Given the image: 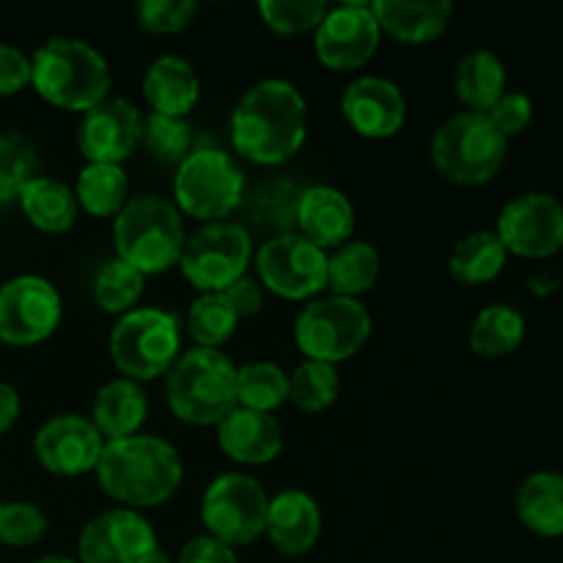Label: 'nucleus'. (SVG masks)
<instances>
[{
	"label": "nucleus",
	"mask_w": 563,
	"mask_h": 563,
	"mask_svg": "<svg viewBox=\"0 0 563 563\" xmlns=\"http://www.w3.org/2000/svg\"><path fill=\"white\" fill-rule=\"evenodd\" d=\"M231 146L242 159L275 168L295 157L308 137V102L295 82L264 77L231 110Z\"/></svg>",
	"instance_id": "obj_1"
},
{
	"label": "nucleus",
	"mask_w": 563,
	"mask_h": 563,
	"mask_svg": "<svg viewBox=\"0 0 563 563\" xmlns=\"http://www.w3.org/2000/svg\"><path fill=\"white\" fill-rule=\"evenodd\" d=\"M99 489L124 509H154L179 493L185 482L181 454L157 434H132L104 443L93 471Z\"/></svg>",
	"instance_id": "obj_2"
},
{
	"label": "nucleus",
	"mask_w": 563,
	"mask_h": 563,
	"mask_svg": "<svg viewBox=\"0 0 563 563\" xmlns=\"http://www.w3.org/2000/svg\"><path fill=\"white\" fill-rule=\"evenodd\" d=\"M31 86L44 102L71 113H88L110 97V64L91 42L53 36L31 55Z\"/></svg>",
	"instance_id": "obj_3"
},
{
	"label": "nucleus",
	"mask_w": 563,
	"mask_h": 563,
	"mask_svg": "<svg viewBox=\"0 0 563 563\" xmlns=\"http://www.w3.org/2000/svg\"><path fill=\"white\" fill-rule=\"evenodd\" d=\"M185 218L174 201L163 196H130L113 218L115 258L135 267L137 273L163 275L179 264L185 247Z\"/></svg>",
	"instance_id": "obj_4"
},
{
	"label": "nucleus",
	"mask_w": 563,
	"mask_h": 563,
	"mask_svg": "<svg viewBox=\"0 0 563 563\" xmlns=\"http://www.w3.org/2000/svg\"><path fill=\"white\" fill-rule=\"evenodd\" d=\"M165 401L181 423L218 427L236 407V366L225 352L190 346L165 374Z\"/></svg>",
	"instance_id": "obj_5"
},
{
	"label": "nucleus",
	"mask_w": 563,
	"mask_h": 563,
	"mask_svg": "<svg viewBox=\"0 0 563 563\" xmlns=\"http://www.w3.org/2000/svg\"><path fill=\"white\" fill-rule=\"evenodd\" d=\"M509 141L498 132V126L489 121L487 113H462L449 115L443 124L434 130L429 154L432 165L449 181L462 187L487 185L504 168Z\"/></svg>",
	"instance_id": "obj_6"
},
{
	"label": "nucleus",
	"mask_w": 563,
	"mask_h": 563,
	"mask_svg": "<svg viewBox=\"0 0 563 563\" xmlns=\"http://www.w3.org/2000/svg\"><path fill=\"white\" fill-rule=\"evenodd\" d=\"M247 176L223 148H192L174 174V207L198 223L229 220L240 209Z\"/></svg>",
	"instance_id": "obj_7"
},
{
	"label": "nucleus",
	"mask_w": 563,
	"mask_h": 563,
	"mask_svg": "<svg viewBox=\"0 0 563 563\" xmlns=\"http://www.w3.org/2000/svg\"><path fill=\"white\" fill-rule=\"evenodd\" d=\"M108 350L121 377L143 385L165 377L181 355V324L163 308H135L115 319Z\"/></svg>",
	"instance_id": "obj_8"
},
{
	"label": "nucleus",
	"mask_w": 563,
	"mask_h": 563,
	"mask_svg": "<svg viewBox=\"0 0 563 563\" xmlns=\"http://www.w3.org/2000/svg\"><path fill=\"white\" fill-rule=\"evenodd\" d=\"M372 330V313L361 300L319 295L297 313L295 344L306 361L339 366L368 344Z\"/></svg>",
	"instance_id": "obj_9"
},
{
	"label": "nucleus",
	"mask_w": 563,
	"mask_h": 563,
	"mask_svg": "<svg viewBox=\"0 0 563 563\" xmlns=\"http://www.w3.org/2000/svg\"><path fill=\"white\" fill-rule=\"evenodd\" d=\"M253 256L256 251H253L251 231L236 220H218V223H201L187 234L176 267L198 295H207V291H225L234 280L247 275Z\"/></svg>",
	"instance_id": "obj_10"
},
{
	"label": "nucleus",
	"mask_w": 563,
	"mask_h": 563,
	"mask_svg": "<svg viewBox=\"0 0 563 563\" xmlns=\"http://www.w3.org/2000/svg\"><path fill=\"white\" fill-rule=\"evenodd\" d=\"M269 495L247 473H220L201 495V522L209 537L229 548H245L264 537Z\"/></svg>",
	"instance_id": "obj_11"
},
{
	"label": "nucleus",
	"mask_w": 563,
	"mask_h": 563,
	"mask_svg": "<svg viewBox=\"0 0 563 563\" xmlns=\"http://www.w3.org/2000/svg\"><path fill=\"white\" fill-rule=\"evenodd\" d=\"M253 264L264 291L284 300H313L328 289V253L297 231L264 240Z\"/></svg>",
	"instance_id": "obj_12"
},
{
	"label": "nucleus",
	"mask_w": 563,
	"mask_h": 563,
	"mask_svg": "<svg viewBox=\"0 0 563 563\" xmlns=\"http://www.w3.org/2000/svg\"><path fill=\"white\" fill-rule=\"evenodd\" d=\"M64 319L60 291L42 275H16L0 286V341L9 346H36L58 330Z\"/></svg>",
	"instance_id": "obj_13"
},
{
	"label": "nucleus",
	"mask_w": 563,
	"mask_h": 563,
	"mask_svg": "<svg viewBox=\"0 0 563 563\" xmlns=\"http://www.w3.org/2000/svg\"><path fill=\"white\" fill-rule=\"evenodd\" d=\"M379 22L374 16L372 3L346 0L330 5L328 14L313 31V53L324 69L355 71L374 58L379 47Z\"/></svg>",
	"instance_id": "obj_14"
},
{
	"label": "nucleus",
	"mask_w": 563,
	"mask_h": 563,
	"mask_svg": "<svg viewBox=\"0 0 563 563\" xmlns=\"http://www.w3.org/2000/svg\"><path fill=\"white\" fill-rule=\"evenodd\" d=\"M495 234L511 256H555L563 251V201L550 192H522L500 209Z\"/></svg>",
	"instance_id": "obj_15"
},
{
	"label": "nucleus",
	"mask_w": 563,
	"mask_h": 563,
	"mask_svg": "<svg viewBox=\"0 0 563 563\" xmlns=\"http://www.w3.org/2000/svg\"><path fill=\"white\" fill-rule=\"evenodd\" d=\"M154 550L159 539L148 517L124 506L99 511L77 537L80 563H143Z\"/></svg>",
	"instance_id": "obj_16"
},
{
	"label": "nucleus",
	"mask_w": 563,
	"mask_h": 563,
	"mask_svg": "<svg viewBox=\"0 0 563 563\" xmlns=\"http://www.w3.org/2000/svg\"><path fill=\"white\" fill-rule=\"evenodd\" d=\"M108 440L80 412H58L38 427L33 438L36 462L53 476L75 478L93 473Z\"/></svg>",
	"instance_id": "obj_17"
},
{
	"label": "nucleus",
	"mask_w": 563,
	"mask_h": 563,
	"mask_svg": "<svg viewBox=\"0 0 563 563\" xmlns=\"http://www.w3.org/2000/svg\"><path fill=\"white\" fill-rule=\"evenodd\" d=\"M143 113L124 97H108L82 113L77 126V148L86 163L124 165L141 148Z\"/></svg>",
	"instance_id": "obj_18"
},
{
	"label": "nucleus",
	"mask_w": 563,
	"mask_h": 563,
	"mask_svg": "<svg viewBox=\"0 0 563 563\" xmlns=\"http://www.w3.org/2000/svg\"><path fill=\"white\" fill-rule=\"evenodd\" d=\"M341 115L355 135L368 141H388L405 126L407 99L388 77L363 75L341 93Z\"/></svg>",
	"instance_id": "obj_19"
},
{
	"label": "nucleus",
	"mask_w": 563,
	"mask_h": 563,
	"mask_svg": "<svg viewBox=\"0 0 563 563\" xmlns=\"http://www.w3.org/2000/svg\"><path fill=\"white\" fill-rule=\"evenodd\" d=\"M264 537L280 555L300 559L317 548L322 537V509L317 498L302 489H280L269 498Z\"/></svg>",
	"instance_id": "obj_20"
},
{
	"label": "nucleus",
	"mask_w": 563,
	"mask_h": 563,
	"mask_svg": "<svg viewBox=\"0 0 563 563\" xmlns=\"http://www.w3.org/2000/svg\"><path fill=\"white\" fill-rule=\"evenodd\" d=\"M295 231L324 253L350 242L355 234V207L350 196L333 185L302 187Z\"/></svg>",
	"instance_id": "obj_21"
},
{
	"label": "nucleus",
	"mask_w": 563,
	"mask_h": 563,
	"mask_svg": "<svg viewBox=\"0 0 563 563\" xmlns=\"http://www.w3.org/2000/svg\"><path fill=\"white\" fill-rule=\"evenodd\" d=\"M214 432H218V445L223 454L247 467L269 465L284 451V427L269 412L234 407L214 427Z\"/></svg>",
	"instance_id": "obj_22"
},
{
	"label": "nucleus",
	"mask_w": 563,
	"mask_h": 563,
	"mask_svg": "<svg viewBox=\"0 0 563 563\" xmlns=\"http://www.w3.org/2000/svg\"><path fill=\"white\" fill-rule=\"evenodd\" d=\"M302 187L286 176H264L256 185L245 187V196L236 212L242 214L240 223L247 231H262V234L278 236L295 231L297 203H300ZM267 236V240H269Z\"/></svg>",
	"instance_id": "obj_23"
},
{
	"label": "nucleus",
	"mask_w": 563,
	"mask_h": 563,
	"mask_svg": "<svg viewBox=\"0 0 563 563\" xmlns=\"http://www.w3.org/2000/svg\"><path fill=\"white\" fill-rule=\"evenodd\" d=\"M201 97V77L181 55H159L143 75V99L152 113L187 119Z\"/></svg>",
	"instance_id": "obj_24"
},
{
	"label": "nucleus",
	"mask_w": 563,
	"mask_h": 563,
	"mask_svg": "<svg viewBox=\"0 0 563 563\" xmlns=\"http://www.w3.org/2000/svg\"><path fill=\"white\" fill-rule=\"evenodd\" d=\"M379 31L405 44H429L449 27L454 3L449 0H374Z\"/></svg>",
	"instance_id": "obj_25"
},
{
	"label": "nucleus",
	"mask_w": 563,
	"mask_h": 563,
	"mask_svg": "<svg viewBox=\"0 0 563 563\" xmlns=\"http://www.w3.org/2000/svg\"><path fill=\"white\" fill-rule=\"evenodd\" d=\"M93 427L104 440H124L141 434L148 418V396L141 383L126 377H115L97 390L91 405Z\"/></svg>",
	"instance_id": "obj_26"
},
{
	"label": "nucleus",
	"mask_w": 563,
	"mask_h": 563,
	"mask_svg": "<svg viewBox=\"0 0 563 563\" xmlns=\"http://www.w3.org/2000/svg\"><path fill=\"white\" fill-rule=\"evenodd\" d=\"M515 511L522 526L537 537H563V473H531L517 489Z\"/></svg>",
	"instance_id": "obj_27"
},
{
	"label": "nucleus",
	"mask_w": 563,
	"mask_h": 563,
	"mask_svg": "<svg viewBox=\"0 0 563 563\" xmlns=\"http://www.w3.org/2000/svg\"><path fill=\"white\" fill-rule=\"evenodd\" d=\"M22 214L33 229L44 231V234H64L75 225L77 207L75 192L69 185L53 179V176H33L25 185V190L16 198Z\"/></svg>",
	"instance_id": "obj_28"
},
{
	"label": "nucleus",
	"mask_w": 563,
	"mask_h": 563,
	"mask_svg": "<svg viewBox=\"0 0 563 563\" xmlns=\"http://www.w3.org/2000/svg\"><path fill=\"white\" fill-rule=\"evenodd\" d=\"M454 93L473 113H487L506 93V64L493 49H473L456 64Z\"/></svg>",
	"instance_id": "obj_29"
},
{
	"label": "nucleus",
	"mask_w": 563,
	"mask_h": 563,
	"mask_svg": "<svg viewBox=\"0 0 563 563\" xmlns=\"http://www.w3.org/2000/svg\"><path fill=\"white\" fill-rule=\"evenodd\" d=\"M383 269L377 247L372 242L350 240L341 247L328 253V289L330 295L361 300L366 291L374 289Z\"/></svg>",
	"instance_id": "obj_30"
},
{
	"label": "nucleus",
	"mask_w": 563,
	"mask_h": 563,
	"mask_svg": "<svg viewBox=\"0 0 563 563\" xmlns=\"http://www.w3.org/2000/svg\"><path fill=\"white\" fill-rule=\"evenodd\" d=\"M75 201L91 218H110L124 209L130 201V179H126L124 165H108V163H86L77 170Z\"/></svg>",
	"instance_id": "obj_31"
},
{
	"label": "nucleus",
	"mask_w": 563,
	"mask_h": 563,
	"mask_svg": "<svg viewBox=\"0 0 563 563\" xmlns=\"http://www.w3.org/2000/svg\"><path fill=\"white\" fill-rule=\"evenodd\" d=\"M506 258H509V253H506L504 242L495 231H471L451 251L449 273L462 286H482L504 273Z\"/></svg>",
	"instance_id": "obj_32"
},
{
	"label": "nucleus",
	"mask_w": 563,
	"mask_h": 563,
	"mask_svg": "<svg viewBox=\"0 0 563 563\" xmlns=\"http://www.w3.org/2000/svg\"><path fill=\"white\" fill-rule=\"evenodd\" d=\"M526 341V317L506 302H493L476 313L467 333L471 352L478 357H506Z\"/></svg>",
	"instance_id": "obj_33"
},
{
	"label": "nucleus",
	"mask_w": 563,
	"mask_h": 563,
	"mask_svg": "<svg viewBox=\"0 0 563 563\" xmlns=\"http://www.w3.org/2000/svg\"><path fill=\"white\" fill-rule=\"evenodd\" d=\"M289 401V374L273 361H251L236 368V407L269 412Z\"/></svg>",
	"instance_id": "obj_34"
},
{
	"label": "nucleus",
	"mask_w": 563,
	"mask_h": 563,
	"mask_svg": "<svg viewBox=\"0 0 563 563\" xmlns=\"http://www.w3.org/2000/svg\"><path fill=\"white\" fill-rule=\"evenodd\" d=\"M143 291H146V275L115 256L97 269L91 284L93 302L99 311L110 313V317H124V313L135 311Z\"/></svg>",
	"instance_id": "obj_35"
},
{
	"label": "nucleus",
	"mask_w": 563,
	"mask_h": 563,
	"mask_svg": "<svg viewBox=\"0 0 563 563\" xmlns=\"http://www.w3.org/2000/svg\"><path fill=\"white\" fill-rule=\"evenodd\" d=\"M242 319L225 300L223 291H207L198 295L187 308V333L203 350H220L225 341L234 339Z\"/></svg>",
	"instance_id": "obj_36"
},
{
	"label": "nucleus",
	"mask_w": 563,
	"mask_h": 563,
	"mask_svg": "<svg viewBox=\"0 0 563 563\" xmlns=\"http://www.w3.org/2000/svg\"><path fill=\"white\" fill-rule=\"evenodd\" d=\"M341 390L339 368L330 363L302 361L289 374V401L302 412H322L335 405Z\"/></svg>",
	"instance_id": "obj_37"
},
{
	"label": "nucleus",
	"mask_w": 563,
	"mask_h": 563,
	"mask_svg": "<svg viewBox=\"0 0 563 563\" xmlns=\"http://www.w3.org/2000/svg\"><path fill=\"white\" fill-rule=\"evenodd\" d=\"M141 148L157 163L179 165L192 152V126L176 115L148 113L143 115Z\"/></svg>",
	"instance_id": "obj_38"
},
{
	"label": "nucleus",
	"mask_w": 563,
	"mask_h": 563,
	"mask_svg": "<svg viewBox=\"0 0 563 563\" xmlns=\"http://www.w3.org/2000/svg\"><path fill=\"white\" fill-rule=\"evenodd\" d=\"M33 176H38L33 143L20 132H0V203L16 201Z\"/></svg>",
	"instance_id": "obj_39"
},
{
	"label": "nucleus",
	"mask_w": 563,
	"mask_h": 563,
	"mask_svg": "<svg viewBox=\"0 0 563 563\" xmlns=\"http://www.w3.org/2000/svg\"><path fill=\"white\" fill-rule=\"evenodd\" d=\"M256 9L269 31L280 36H302V33L317 31L330 3L324 0H262Z\"/></svg>",
	"instance_id": "obj_40"
},
{
	"label": "nucleus",
	"mask_w": 563,
	"mask_h": 563,
	"mask_svg": "<svg viewBox=\"0 0 563 563\" xmlns=\"http://www.w3.org/2000/svg\"><path fill=\"white\" fill-rule=\"evenodd\" d=\"M49 520L36 504L11 500L0 509V542L9 548H33L47 537Z\"/></svg>",
	"instance_id": "obj_41"
},
{
	"label": "nucleus",
	"mask_w": 563,
	"mask_h": 563,
	"mask_svg": "<svg viewBox=\"0 0 563 563\" xmlns=\"http://www.w3.org/2000/svg\"><path fill=\"white\" fill-rule=\"evenodd\" d=\"M137 25L154 36H170L185 31L198 14L196 0H141L137 3Z\"/></svg>",
	"instance_id": "obj_42"
},
{
	"label": "nucleus",
	"mask_w": 563,
	"mask_h": 563,
	"mask_svg": "<svg viewBox=\"0 0 563 563\" xmlns=\"http://www.w3.org/2000/svg\"><path fill=\"white\" fill-rule=\"evenodd\" d=\"M489 121L498 126L500 135L509 141V137L520 135V132L528 130V124L533 121V102L528 93L522 91H506L493 108L487 110Z\"/></svg>",
	"instance_id": "obj_43"
},
{
	"label": "nucleus",
	"mask_w": 563,
	"mask_h": 563,
	"mask_svg": "<svg viewBox=\"0 0 563 563\" xmlns=\"http://www.w3.org/2000/svg\"><path fill=\"white\" fill-rule=\"evenodd\" d=\"M31 86V55L0 42V97H14Z\"/></svg>",
	"instance_id": "obj_44"
},
{
	"label": "nucleus",
	"mask_w": 563,
	"mask_h": 563,
	"mask_svg": "<svg viewBox=\"0 0 563 563\" xmlns=\"http://www.w3.org/2000/svg\"><path fill=\"white\" fill-rule=\"evenodd\" d=\"M176 563H240V559H236L234 548L218 542L209 533H201V537H192L190 542H185Z\"/></svg>",
	"instance_id": "obj_45"
},
{
	"label": "nucleus",
	"mask_w": 563,
	"mask_h": 563,
	"mask_svg": "<svg viewBox=\"0 0 563 563\" xmlns=\"http://www.w3.org/2000/svg\"><path fill=\"white\" fill-rule=\"evenodd\" d=\"M223 295L240 319L256 317L264 308V286L258 284V278H253V275H242V278L234 280Z\"/></svg>",
	"instance_id": "obj_46"
},
{
	"label": "nucleus",
	"mask_w": 563,
	"mask_h": 563,
	"mask_svg": "<svg viewBox=\"0 0 563 563\" xmlns=\"http://www.w3.org/2000/svg\"><path fill=\"white\" fill-rule=\"evenodd\" d=\"M22 412V399L16 394V388L5 379H0V434L9 432L16 421H20Z\"/></svg>",
	"instance_id": "obj_47"
},
{
	"label": "nucleus",
	"mask_w": 563,
	"mask_h": 563,
	"mask_svg": "<svg viewBox=\"0 0 563 563\" xmlns=\"http://www.w3.org/2000/svg\"><path fill=\"white\" fill-rule=\"evenodd\" d=\"M31 563H80V561L66 559V555H42V559H33Z\"/></svg>",
	"instance_id": "obj_48"
},
{
	"label": "nucleus",
	"mask_w": 563,
	"mask_h": 563,
	"mask_svg": "<svg viewBox=\"0 0 563 563\" xmlns=\"http://www.w3.org/2000/svg\"><path fill=\"white\" fill-rule=\"evenodd\" d=\"M143 563H176L174 559H170V555L168 553H165V550H154V553L152 555H148V559L146 561H143Z\"/></svg>",
	"instance_id": "obj_49"
},
{
	"label": "nucleus",
	"mask_w": 563,
	"mask_h": 563,
	"mask_svg": "<svg viewBox=\"0 0 563 563\" xmlns=\"http://www.w3.org/2000/svg\"><path fill=\"white\" fill-rule=\"evenodd\" d=\"M0 509H3V504H0Z\"/></svg>",
	"instance_id": "obj_50"
}]
</instances>
